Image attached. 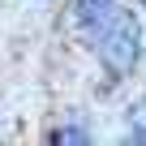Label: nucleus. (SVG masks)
Returning a JSON list of instances; mask_svg holds the SVG:
<instances>
[{"label":"nucleus","mask_w":146,"mask_h":146,"mask_svg":"<svg viewBox=\"0 0 146 146\" xmlns=\"http://www.w3.org/2000/svg\"><path fill=\"white\" fill-rule=\"evenodd\" d=\"M78 26L112 69H129L137 60V22L129 9L112 0H78Z\"/></svg>","instance_id":"nucleus-1"},{"label":"nucleus","mask_w":146,"mask_h":146,"mask_svg":"<svg viewBox=\"0 0 146 146\" xmlns=\"http://www.w3.org/2000/svg\"><path fill=\"white\" fill-rule=\"evenodd\" d=\"M52 142H86V133H82V129H56Z\"/></svg>","instance_id":"nucleus-2"}]
</instances>
